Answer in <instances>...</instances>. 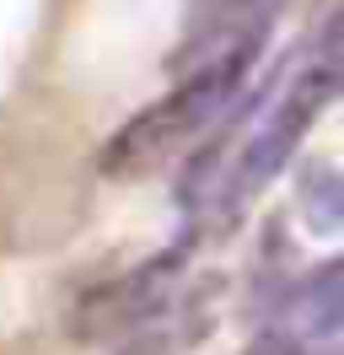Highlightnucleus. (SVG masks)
<instances>
[{
  "label": "nucleus",
  "instance_id": "nucleus-6",
  "mask_svg": "<svg viewBox=\"0 0 344 355\" xmlns=\"http://www.w3.org/2000/svg\"><path fill=\"white\" fill-rule=\"evenodd\" d=\"M242 355H312V350H307V345H301L291 329H280V323H275V329L258 334V339H253V345H248Z\"/></svg>",
  "mask_w": 344,
  "mask_h": 355
},
{
  "label": "nucleus",
  "instance_id": "nucleus-5",
  "mask_svg": "<svg viewBox=\"0 0 344 355\" xmlns=\"http://www.w3.org/2000/svg\"><path fill=\"white\" fill-rule=\"evenodd\" d=\"M248 11H258V0H194L189 49H194V44H205L210 33H221L226 22H237V17H248Z\"/></svg>",
  "mask_w": 344,
  "mask_h": 355
},
{
  "label": "nucleus",
  "instance_id": "nucleus-3",
  "mask_svg": "<svg viewBox=\"0 0 344 355\" xmlns=\"http://www.w3.org/2000/svg\"><path fill=\"white\" fill-rule=\"evenodd\" d=\"M178 269H183V248H167L162 259L140 264L135 275H124V280H113V286H103V291H92L81 302V323L92 334H113V329L146 323L150 312L167 307L172 286H178Z\"/></svg>",
  "mask_w": 344,
  "mask_h": 355
},
{
  "label": "nucleus",
  "instance_id": "nucleus-2",
  "mask_svg": "<svg viewBox=\"0 0 344 355\" xmlns=\"http://www.w3.org/2000/svg\"><path fill=\"white\" fill-rule=\"evenodd\" d=\"M334 76H339V65H334V27H322L318 60L301 70V81L285 87V97H280L275 108L258 119V130L248 135V146L232 151V167H226V205H232V216L296 156V146L307 140V130H312V119H318V113L328 108V97H334Z\"/></svg>",
  "mask_w": 344,
  "mask_h": 355
},
{
  "label": "nucleus",
  "instance_id": "nucleus-1",
  "mask_svg": "<svg viewBox=\"0 0 344 355\" xmlns=\"http://www.w3.org/2000/svg\"><path fill=\"white\" fill-rule=\"evenodd\" d=\"M264 33H269V17H264V11H248V17L226 22L221 33H210L205 44L183 49V54H178L183 81H172V92L162 103H150L146 113H135L124 130L108 140L103 167L113 178L150 173V167L167 162L172 151H183L194 140H205L215 124H226V113L237 108V97H242L248 76H253Z\"/></svg>",
  "mask_w": 344,
  "mask_h": 355
},
{
  "label": "nucleus",
  "instance_id": "nucleus-4",
  "mask_svg": "<svg viewBox=\"0 0 344 355\" xmlns=\"http://www.w3.org/2000/svg\"><path fill=\"white\" fill-rule=\"evenodd\" d=\"M280 329H291L307 350L339 339V329H344V269H339V259L318 264L296 291H291V307L280 318Z\"/></svg>",
  "mask_w": 344,
  "mask_h": 355
}]
</instances>
